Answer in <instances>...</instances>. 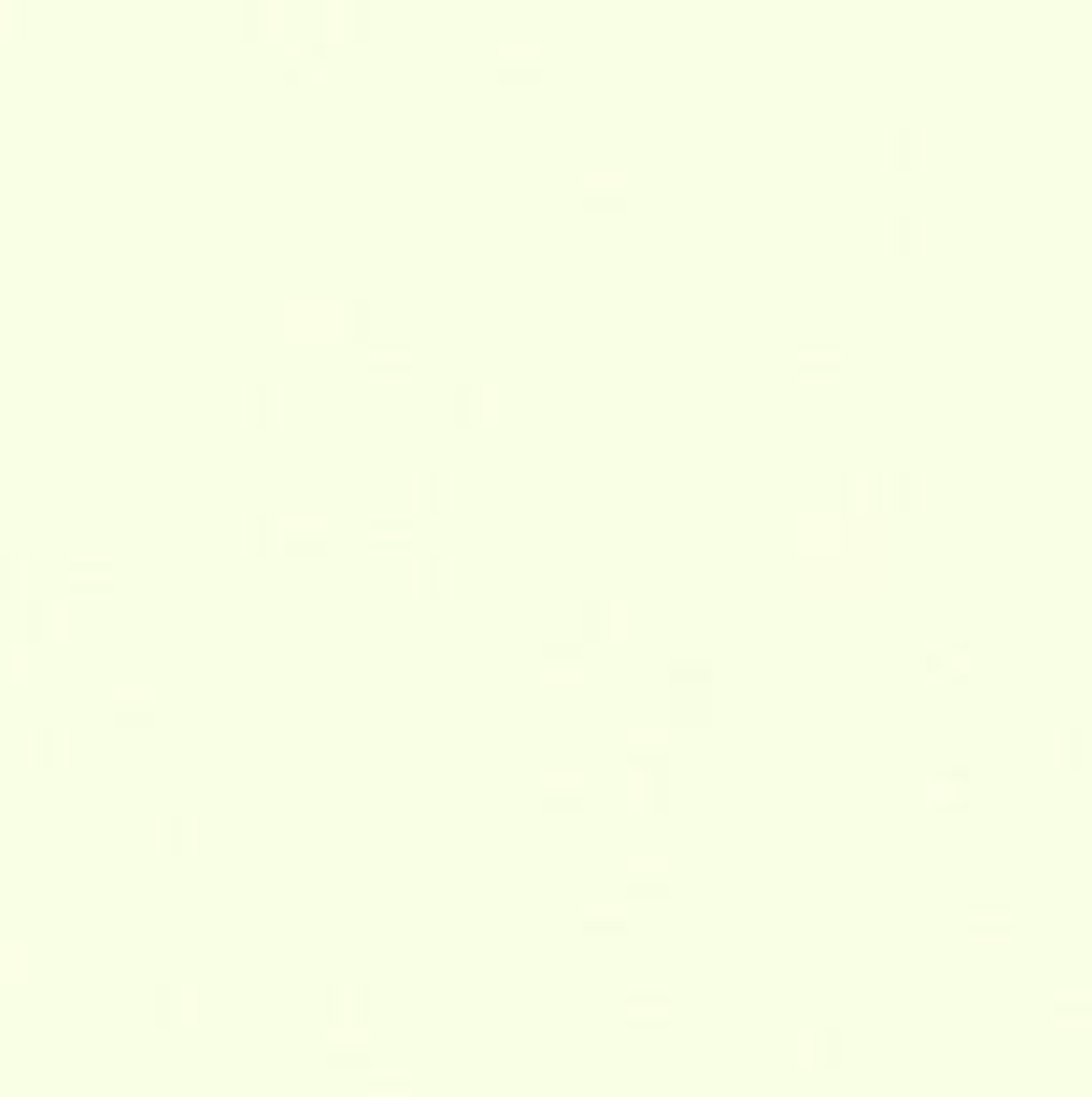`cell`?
I'll return each mask as SVG.
<instances>
[{
  "label": "cell",
  "mask_w": 1092,
  "mask_h": 1097,
  "mask_svg": "<svg viewBox=\"0 0 1092 1097\" xmlns=\"http://www.w3.org/2000/svg\"><path fill=\"white\" fill-rule=\"evenodd\" d=\"M542 792H546V798H578V792H584V776H573V771H546V776H542Z\"/></svg>",
  "instance_id": "6da1fadb"
},
{
  "label": "cell",
  "mask_w": 1092,
  "mask_h": 1097,
  "mask_svg": "<svg viewBox=\"0 0 1092 1097\" xmlns=\"http://www.w3.org/2000/svg\"><path fill=\"white\" fill-rule=\"evenodd\" d=\"M627 878L633 883H664L669 862H659V856H633V862H627Z\"/></svg>",
  "instance_id": "7a4b0ae2"
},
{
  "label": "cell",
  "mask_w": 1092,
  "mask_h": 1097,
  "mask_svg": "<svg viewBox=\"0 0 1092 1097\" xmlns=\"http://www.w3.org/2000/svg\"><path fill=\"white\" fill-rule=\"evenodd\" d=\"M622 921H627L622 905H589L584 910V927H622Z\"/></svg>",
  "instance_id": "3957f363"
},
{
  "label": "cell",
  "mask_w": 1092,
  "mask_h": 1097,
  "mask_svg": "<svg viewBox=\"0 0 1092 1097\" xmlns=\"http://www.w3.org/2000/svg\"><path fill=\"white\" fill-rule=\"evenodd\" d=\"M370 1092L375 1097H407V1092H413V1081H407V1076H375Z\"/></svg>",
  "instance_id": "277c9868"
},
{
  "label": "cell",
  "mask_w": 1092,
  "mask_h": 1097,
  "mask_svg": "<svg viewBox=\"0 0 1092 1097\" xmlns=\"http://www.w3.org/2000/svg\"><path fill=\"white\" fill-rule=\"evenodd\" d=\"M627 1007H648V1012H664L669 996L664 990H627Z\"/></svg>",
  "instance_id": "5b68a950"
},
{
  "label": "cell",
  "mask_w": 1092,
  "mask_h": 1097,
  "mask_svg": "<svg viewBox=\"0 0 1092 1097\" xmlns=\"http://www.w3.org/2000/svg\"><path fill=\"white\" fill-rule=\"evenodd\" d=\"M584 188H589V193H622L627 182H622V177H611V171H589Z\"/></svg>",
  "instance_id": "8992f818"
},
{
  "label": "cell",
  "mask_w": 1092,
  "mask_h": 1097,
  "mask_svg": "<svg viewBox=\"0 0 1092 1097\" xmlns=\"http://www.w3.org/2000/svg\"><path fill=\"white\" fill-rule=\"evenodd\" d=\"M958 787H964V771H958V765H953V771H943L938 782H932V798H953Z\"/></svg>",
  "instance_id": "52a82bcc"
},
{
  "label": "cell",
  "mask_w": 1092,
  "mask_h": 1097,
  "mask_svg": "<svg viewBox=\"0 0 1092 1097\" xmlns=\"http://www.w3.org/2000/svg\"><path fill=\"white\" fill-rule=\"evenodd\" d=\"M498 59H509V64H536L542 54H536V49H525V44H504V49H498Z\"/></svg>",
  "instance_id": "ba28073f"
},
{
  "label": "cell",
  "mask_w": 1092,
  "mask_h": 1097,
  "mask_svg": "<svg viewBox=\"0 0 1092 1097\" xmlns=\"http://www.w3.org/2000/svg\"><path fill=\"white\" fill-rule=\"evenodd\" d=\"M289 536H295V541H311V536H322V520H289Z\"/></svg>",
  "instance_id": "9c48e42d"
}]
</instances>
